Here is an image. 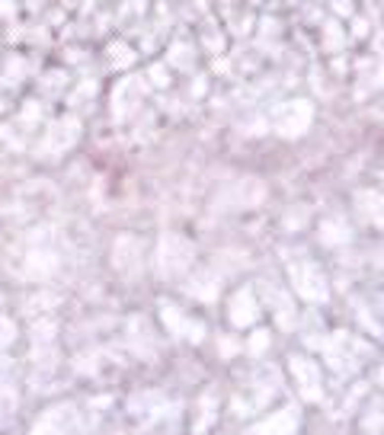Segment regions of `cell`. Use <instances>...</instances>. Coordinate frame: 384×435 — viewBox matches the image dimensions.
<instances>
[{"mask_svg": "<svg viewBox=\"0 0 384 435\" xmlns=\"http://www.w3.org/2000/svg\"><path fill=\"white\" fill-rule=\"evenodd\" d=\"M311 119V106L307 103H288L285 109L279 112V125L282 131H301Z\"/></svg>", "mask_w": 384, "mask_h": 435, "instance_id": "cell-1", "label": "cell"}]
</instances>
